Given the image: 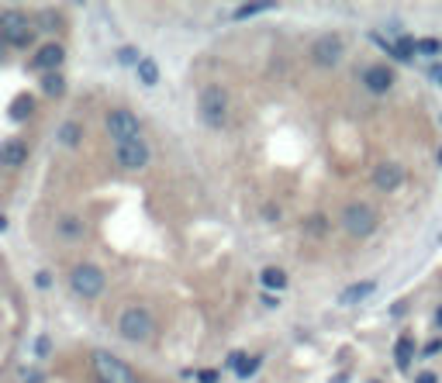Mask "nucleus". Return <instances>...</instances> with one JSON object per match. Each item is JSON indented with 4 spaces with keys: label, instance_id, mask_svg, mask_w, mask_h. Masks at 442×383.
<instances>
[{
    "label": "nucleus",
    "instance_id": "nucleus-27",
    "mask_svg": "<svg viewBox=\"0 0 442 383\" xmlns=\"http://www.w3.org/2000/svg\"><path fill=\"white\" fill-rule=\"evenodd\" d=\"M256 366H260V359H246V362L239 366V376H242V380H246V376H253V373H256Z\"/></svg>",
    "mask_w": 442,
    "mask_h": 383
},
{
    "label": "nucleus",
    "instance_id": "nucleus-10",
    "mask_svg": "<svg viewBox=\"0 0 442 383\" xmlns=\"http://www.w3.org/2000/svg\"><path fill=\"white\" fill-rule=\"evenodd\" d=\"M404 183V169L397 163H377L373 166V187L380 190H397Z\"/></svg>",
    "mask_w": 442,
    "mask_h": 383
},
{
    "label": "nucleus",
    "instance_id": "nucleus-20",
    "mask_svg": "<svg viewBox=\"0 0 442 383\" xmlns=\"http://www.w3.org/2000/svg\"><path fill=\"white\" fill-rule=\"evenodd\" d=\"M42 87H45V94H49V97H59V94L66 90V83H63V76H59V73L42 76Z\"/></svg>",
    "mask_w": 442,
    "mask_h": 383
},
{
    "label": "nucleus",
    "instance_id": "nucleus-14",
    "mask_svg": "<svg viewBox=\"0 0 442 383\" xmlns=\"http://www.w3.org/2000/svg\"><path fill=\"white\" fill-rule=\"evenodd\" d=\"M373 290H377V283H373V280H363V283H352V287H346L339 300H342V304H359V300H366Z\"/></svg>",
    "mask_w": 442,
    "mask_h": 383
},
{
    "label": "nucleus",
    "instance_id": "nucleus-35",
    "mask_svg": "<svg viewBox=\"0 0 442 383\" xmlns=\"http://www.w3.org/2000/svg\"><path fill=\"white\" fill-rule=\"evenodd\" d=\"M435 321H439V324H442V307H439V314H435Z\"/></svg>",
    "mask_w": 442,
    "mask_h": 383
},
{
    "label": "nucleus",
    "instance_id": "nucleus-32",
    "mask_svg": "<svg viewBox=\"0 0 442 383\" xmlns=\"http://www.w3.org/2000/svg\"><path fill=\"white\" fill-rule=\"evenodd\" d=\"M35 283H39V287H49V283H52V276H49V273H39V276H35Z\"/></svg>",
    "mask_w": 442,
    "mask_h": 383
},
{
    "label": "nucleus",
    "instance_id": "nucleus-15",
    "mask_svg": "<svg viewBox=\"0 0 442 383\" xmlns=\"http://www.w3.org/2000/svg\"><path fill=\"white\" fill-rule=\"evenodd\" d=\"M414 52H418V42H411V39H404V35H401V39H394V45H390V56H394V59H401V63H408Z\"/></svg>",
    "mask_w": 442,
    "mask_h": 383
},
{
    "label": "nucleus",
    "instance_id": "nucleus-17",
    "mask_svg": "<svg viewBox=\"0 0 442 383\" xmlns=\"http://www.w3.org/2000/svg\"><path fill=\"white\" fill-rule=\"evenodd\" d=\"M263 287H270V290H284V287H287V273H284V269H277V266H266V269H263Z\"/></svg>",
    "mask_w": 442,
    "mask_h": 383
},
{
    "label": "nucleus",
    "instance_id": "nucleus-16",
    "mask_svg": "<svg viewBox=\"0 0 442 383\" xmlns=\"http://www.w3.org/2000/svg\"><path fill=\"white\" fill-rule=\"evenodd\" d=\"M135 70H138V80H142L145 87H156V83H159V66H156V59H142Z\"/></svg>",
    "mask_w": 442,
    "mask_h": 383
},
{
    "label": "nucleus",
    "instance_id": "nucleus-25",
    "mask_svg": "<svg viewBox=\"0 0 442 383\" xmlns=\"http://www.w3.org/2000/svg\"><path fill=\"white\" fill-rule=\"evenodd\" d=\"M118 59H121V63H125V66H138V63H142V59H138V52H135V49H131V45H125V49H121V52H118Z\"/></svg>",
    "mask_w": 442,
    "mask_h": 383
},
{
    "label": "nucleus",
    "instance_id": "nucleus-1",
    "mask_svg": "<svg viewBox=\"0 0 442 383\" xmlns=\"http://www.w3.org/2000/svg\"><path fill=\"white\" fill-rule=\"evenodd\" d=\"M197 107H200V118H204L207 128H221L225 118H229V94L221 87H204Z\"/></svg>",
    "mask_w": 442,
    "mask_h": 383
},
{
    "label": "nucleus",
    "instance_id": "nucleus-34",
    "mask_svg": "<svg viewBox=\"0 0 442 383\" xmlns=\"http://www.w3.org/2000/svg\"><path fill=\"white\" fill-rule=\"evenodd\" d=\"M439 349H442V342H428V349H425V355H435Z\"/></svg>",
    "mask_w": 442,
    "mask_h": 383
},
{
    "label": "nucleus",
    "instance_id": "nucleus-31",
    "mask_svg": "<svg viewBox=\"0 0 442 383\" xmlns=\"http://www.w3.org/2000/svg\"><path fill=\"white\" fill-rule=\"evenodd\" d=\"M428 76H432V80L442 87V66H432V70H428Z\"/></svg>",
    "mask_w": 442,
    "mask_h": 383
},
{
    "label": "nucleus",
    "instance_id": "nucleus-21",
    "mask_svg": "<svg viewBox=\"0 0 442 383\" xmlns=\"http://www.w3.org/2000/svg\"><path fill=\"white\" fill-rule=\"evenodd\" d=\"M59 231H63L66 238H80V235H83V221H76V218H63V221H59Z\"/></svg>",
    "mask_w": 442,
    "mask_h": 383
},
{
    "label": "nucleus",
    "instance_id": "nucleus-28",
    "mask_svg": "<svg viewBox=\"0 0 442 383\" xmlns=\"http://www.w3.org/2000/svg\"><path fill=\"white\" fill-rule=\"evenodd\" d=\"M197 380H200V383H218V369H204Z\"/></svg>",
    "mask_w": 442,
    "mask_h": 383
},
{
    "label": "nucleus",
    "instance_id": "nucleus-19",
    "mask_svg": "<svg viewBox=\"0 0 442 383\" xmlns=\"http://www.w3.org/2000/svg\"><path fill=\"white\" fill-rule=\"evenodd\" d=\"M32 104H35V101H32V97H25V94H21V97H14V104H11V118H14V121H25V118L32 114Z\"/></svg>",
    "mask_w": 442,
    "mask_h": 383
},
{
    "label": "nucleus",
    "instance_id": "nucleus-13",
    "mask_svg": "<svg viewBox=\"0 0 442 383\" xmlns=\"http://www.w3.org/2000/svg\"><path fill=\"white\" fill-rule=\"evenodd\" d=\"M363 83H366L373 94H387V90H390V83H394V73H390L387 66H373V70H366Z\"/></svg>",
    "mask_w": 442,
    "mask_h": 383
},
{
    "label": "nucleus",
    "instance_id": "nucleus-5",
    "mask_svg": "<svg viewBox=\"0 0 442 383\" xmlns=\"http://www.w3.org/2000/svg\"><path fill=\"white\" fill-rule=\"evenodd\" d=\"M104 128H107V135L118 142V145H125V142H138V118L131 114V111H111L107 114V121H104Z\"/></svg>",
    "mask_w": 442,
    "mask_h": 383
},
{
    "label": "nucleus",
    "instance_id": "nucleus-4",
    "mask_svg": "<svg viewBox=\"0 0 442 383\" xmlns=\"http://www.w3.org/2000/svg\"><path fill=\"white\" fill-rule=\"evenodd\" d=\"M0 39L11 42V45H18V49H28V45H32V39H35V32H32V25H28V18H25V14L8 11L4 18H0Z\"/></svg>",
    "mask_w": 442,
    "mask_h": 383
},
{
    "label": "nucleus",
    "instance_id": "nucleus-37",
    "mask_svg": "<svg viewBox=\"0 0 442 383\" xmlns=\"http://www.w3.org/2000/svg\"><path fill=\"white\" fill-rule=\"evenodd\" d=\"M439 163H442V152H439Z\"/></svg>",
    "mask_w": 442,
    "mask_h": 383
},
{
    "label": "nucleus",
    "instance_id": "nucleus-2",
    "mask_svg": "<svg viewBox=\"0 0 442 383\" xmlns=\"http://www.w3.org/2000/svg\"><path fill=\"white\" fill-rule=\"evenodd\" d=\"M94 369H97L101 383H138L135 369L111 352H94Z\"/></svg>",
    "mask_w": 442,
    "mask_h": 383
},
{
    "label": "nucleus",
    "instance_id": "nucleus-29",
    "mask_svg": "<svg viewBox=\"0 0 442 383\" xmlns=\"http://www.w3.org/2000/svg\"><path fill=\"white\" fill-rule=\"evenodd\" d=\"M25 383H45V376H42L39 369H28V373H25Z\"/></svg>",
    "mask_w": 442,
    "mask_h": 383
},
{
    "label": "nucleus",
    "instance_id": "nucleus-36",
    "mask_svg": "<svg viewBox=\"0 0 442 383\" xmlns=\"http://www.w3.org/2000/svg\"><path fill=\"white\" fill-rule=\"evenodd\" d=\"M0 49H4V39H0Z\"/></svg>",
    "mask_w": 442,
    "mask_h": 383
},
{
    "label": "nucleus",
    "instance_id": "nucleus-24",
    "mask_svg": "<svg viewBox=\"0 0 442 383\" xmlns=\"http://www.w3.org/2000/svg\"><path fill=\"white\" fill-rule=\"evenodd\" d=\"M418 52H421V56H439V52H442V42H439V39H421V42H418Z\"/></svg>",
    "mask_w": 442,
    "mask_h": 383
},
{
    "label": "nucleus",
    "instance_id": "nucleus-33",
    "mask_svg": "<svg viewBox=\"0 0 442 383\" xmlns=\"http://www.w3.org/2000/svg\"><path fill=\"white\" fill-rule=\"evenodd\" d=\"M418 383H439V376H435V373H421Z\"/></svg>",
    "mask_w": 442,
    "mask_h": 383
},
{
    "label": "nucleus",
    "instance_id": "nucleus-9",
    "mask_svg": "<svg viewBox=\"0 0 442 383\" xmlns=\"http://www.w3.org/2000/svg\"><path fill=\"white\" fill-rule=\"evenodd\" d=\"M311 56H315V63H318V66H335V63L342 59V39H339V35H325V39H318V42H315V49H311Z\"/></svg>",
    "mask_w": 442,
    "mask_h": 383
},
{
    "label": "nucleus",
    "instance_id": "nucleus-7",
    "mask_svg": "<svg viewBox=\"0 0 442 383\" xmlns=\"http://www.w3.org/2000/svg\"><path fill=\"white\" fill-rule=\"evenodd\" d=\"M70 283H73V290H76L80 297H97V293L104 290V273H101L97 266L83 262V266H76V269H73Z\"/></svg>",
    "mask_w": 442,
    "mask_h": 383
},
{
    "label": "nucleus",
    "instance_id": "nucleus-22",
    "mask_svg": "<svg viewBox=\"0 0 442 383\" xmlns=\"http://www.w3.org/2000/svg\"><path fill=\"white\" fill-rule=\"evenodd\" d=\"M59 138H63L66 145H76V142H80V125H76V121H66V125L59 128Z\"/></svg>",
    "mask_w": 442,
    "mask_h": 383
},
{
    "label": "nucleus",
    "instance_id": "nucleus-18",
    "mask_svg": "<svg viewBox=\"0 0 442 383\" xmlns=\"http://www.w3.org/2000/svg\"><path fill=\"white\" fill-rule=\"evenodd\" d=\"M411 355H414V352H411V338H401V342L394 345V362H397L401 369H408V366H411Z\"/></svg>",
    "mask_w": 442,
    "mask_h": 383
},
{
    "label": "nucleus",
    "instance_id": "nucleus-23",
    "mask_svg": "<svg viewBox=\"0 0 442 383\" xmlns=\"http://www.w3.org/2000/svg\"><path fill=\"white\" fill-rule=\"evenodd\" d=\"M263 11H270V4H246V8H239L232 18L242 21V18H253V14H263Z\"/></svg>",
    "mask_w": 442,
    "mask_h": 383
},
{
    "label": "nucleus",
    "instance_id": "nucleus-3",
    "mask_svg": "<svg viewBox=\"0 0 442 383\" xmlns=\"http://www.w3.org/2000/svg\"><path fill=\"white\" fill-rule=\"evenodd\" d=\"M118 331H121V338H128V342H145V338L152 335V314H149L145 307H128V311L118 318Z\"/></svg>",
    "mask_w": 442,
    "mask_h": 383
},
{
    "label": "nucleus",
    "instance_id": "nucleus-30",
    "mask_svg": "<svg viewBox=\"0 0 442 383\" xmlns=\"http://www.w3.org/2000/svg\"><path fill=\"white\" fill-rule=\"evenodd\" d=\"M56 25H59L56 14H45V18H42V28H56Z\"/></svg>",
    "mask_w": 442,
    "mask_h": 383
},
{
    "label": "nucleus",
    "instance_id": "nucleus-12",
    "mask_svg": "<svg viewBox=\"0 0 442 383\" xmlns=\"http://www.w3.org/2000/svg\"><path fill=\"white\" fill-rule=\"evenodd\" d=\"M28 159V145L21 138H8V142H0V163L4 166H21Z\"/></svg>",
    "mask_w": 442,
    "mask_h": 383
},
{
    "label": "nucleus",
    "instance_id": "nucleus-6",
    "mask_svg": "<svg viewBox=\"0 0 442 383\" xmlns=\"http://www.w3.org/2000/svg\"><path fill=\"white\" fill-rule=\"evenodd\" d=\"M342 228H346L349 235H356V238H366V235L377 228L373 207H366V204H349V207L342 211Z\"/></svg>",
    "mask_w": 442,
    "mask_h": 383
},
{
    "label": "nucleus",
    "instance_id": "nucleus-8",
    "mask_svg": "<svg viewBox=\"0 0 442 383\" xmlns=\"http://www.w3.org/2000/svg\"><path fill=\"white\" fill-rule=\"evenodd\" d=\"M114 159L121 169H142L149 163V145L145 142H125V145H118Z\"/></svg>",
    "mask_w": 442,
    "mask_h": 383
},
{
    "label": "nucleus",
    "instance_id": "nucleus-11",
    "mask_svg": "<svg viewBox=\"0 0 442 383\" xmlns=\"http://www.w3.org/2000/svg\"><path fill=\"white\" fill-rule=\"evenodd\" d=\"M66 59V52H63V45H42L35 56H32V70H49V73H56L59 70V63Z\"/></svg>",
    "mask_w": 442,
    "mask_h": 383
},
{
    "label": "nucleus",
    "instance_id": "nucleus-26",
    "mask_svg": "<svg viewBox=\"0 0 442 383\" xmlns=\"http://www.w3.org/2000/svg\"><path fill=\"white\" fill-rule=\"evenodd\" d=\"M49 349H52L49 335H39V342H35V355H49Z\"/></svg>",
    "mask_w": 442,
    "mask_h": 383
}]
</instances>
